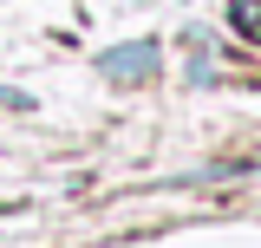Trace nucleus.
<instances>
[{
	"label": "nucleus",
	"mask_w": 261,
	"mask_h": 248,
	"mask_svg": "<svg viewBox=\"0 0 261 248\" xmlns=\"http://www.w3.org/2000/svg\"><path fill=\"white\" fill-rule=\"evenodd\" d=\"M105 79H150L157 72V46H118V53H105L98 59Z\"/></svg>",
	"instance_id": "f257e3e1"
},
{
	"label": "nucleus",
	"mask_w": 261,
	"mask_h": 248,
	"mask_svg": "<svg viewBox=\"0 0 261 248\" xmlns=\"http://www.w3.org/2000/svg\"><path fill=\"white\" fill-rule=\"evenodd\" d=\"M228 20H235V33H248L261 46V0H228Z\"/></svg>",
	"instance_id": "f03ea898"
}]
</instances>
